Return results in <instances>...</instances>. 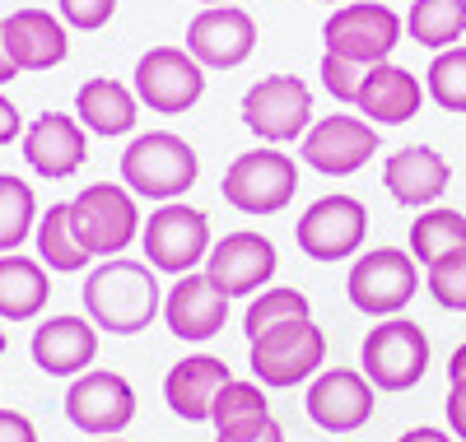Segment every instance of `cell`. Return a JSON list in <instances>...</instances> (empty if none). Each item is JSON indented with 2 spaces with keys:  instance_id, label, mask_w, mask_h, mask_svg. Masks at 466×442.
Masks as SVG:
<instances>
[{
  "instance_id": "1",
  "label": "cell",
  "mask_w": 466,
  "mask_h": 442,
  "mask_svg": "<svg viewBox=\"0 0 466 442\" xmlns=\"http://www.w3.org/2000/svg\"><path fill=\"white\" fill-rule=\"evenodd\" d=\"M85 316L107 336H140L164 316V289L149 261L107 256L85 275Z\"/></svg>"
},
{
  "instance_id": "2",
  "label": "cell",
  "mask_w": 466,
  "mask_h": 442,
  "mask_svg": "<svg viewBox=\"0 0 466 442\" xmlns=\"http://www.w3.org/2000/svg\"><path fill=\"white\" fill-rule=\"evenodd\" d=\"M201 177V158L177 131H145L122 149V186L136 200H182Z\"/></svg>"
},
{
  "instance_id": "3",
  "label": "cell",
  "mask_w": 466,
  "mask_h": 442,
  "mask_svg": "<svg viewBox=\"0 0 466 442\" xmlns=\"http://www.w3.org/2000/svg\"><path fill=\"white\" fill-rule=\"evenodd\" d=\"M327 364V331L318 326L313 316L285 321V326H270L266 336L248 340V368L261 387H299L313 382Z\"/></svg>"
},
{
  "instance_id": "4",
  "label": "cell",
  "mask_w": 466,
  "mask_h": 442,
  "mask_svg": "<svg viewBox=\"0 0 466 442\" xmlns=\"http://www.w3.org/2000/svg\"><path fill=\"white\" fill-rule=\"evenodd\" d=\"M360 373L373 391H410L430 373V336L410 316H382L360 345Z\"/></svg>"
},
{
  "instance_id": "5",
  "label": "cell",
  "mask_w": 466,
  "mask_h": 442,
  "mask_svg": "<svg viewBox=\"0 0 466 442\" xmlns=\"http://www.w3.org/2000/svg\"><path fill=\"white\" fill-rule=\"evenodd\" d=\"M210 219L206 210L187 206V200H168V206L149 210V219L140 224V247H145V261L164 275H191L201 270L206 256H210Z\"/></svg>"
},
{
  "instance_id": "6",
  "label": "cell",
  "mask_w": 466,
  "mask_h": 442,
  "mask_svg": "<svg viewBox=\"0 0 466 442\" xmlns=\"http://www.w3.org/2000/svg\"><path fill=\"white\" fill-rule=\"evenodd\" d=\"M401 33H406V19L392 5H382V0H345L322 24V43L331 56H345L355 65H378V61H392Z\"/></svg>"
},
{
  "instance_id": "7",
  "label": "cell",
  "mask_w": 466,
  "mask_h": 442,
  "mask_svg": "<svg viewBox=\"0 0 466 442\" xmlns=\"http://www.w3.org/2000/svg\"><path fill=\"white\" fill-rule=\"evenodd\" d=\"M420 289V261L401 247H369L345 275V298L364 316H401Z\"/></svg>"
},
{
  "instance_id": "8",
  "label": "cell",
  "mask_w": 466,
  "mask_h": 442,
  "mask_svg": "<svg viewBox=\"0 0 466 442\" xmlns=\"http://www.w3.org/2000/svg\"><path fill=\"white\" fill-rule=\"evenodd\" d=\"M219 191L238 215H280L299 191V164L285 149H243L224 168Z\"/></svg>"
},
{
  "instance_id": "9",
  "label": "cell",
  "mask_w": 466,
  "mask_h": 442,
  "mask_svg": "<svg viewBox=\"0 0 466 442\" xmlns=\"http://www.w3.org/2000/svg\"><path fill=\"white\" fill-rule=\"evenodd\" d=\"M70 224L80 233L85 252L98 261L107 256H122L136 237H140V206L127 186H112V182H94L80 196L70 200Z\"/></svg>"
},
{
  "instance_id": "10",
  "label": "cell",
  "mask_w": 466,
  "mask_h": 442,
  "mask_svg": "<svg viewBox=\"0 0 466 442\" xmlns=\"http://www.w3.org/2000/svg\"><path fill=\"white\" fill-rule=\"evenodd\" d=\"M238 112L261 145H299L313 126V89L299 75H261Z\"/></svg>"
},
{
  "instance_id": "11",
  "label": "cell",
  "mask_w": 466,
  "mask_h": 442,
  "mask_svg": "<svg viewBox=\"0 0 466 442\" xmlns=\"http://www.w3.org/2000/svg\"><path fill=\"white\" fill-rule=\"evenodd\" d=\"M369 237V210L355 196H318L294 224V243L308 261H350L364 252Z\"/></svg>"
},
{
  "instance_id": "12",
  "label": "cell",
  "mask_w": 466,
  "mask_h": 442,
  "mask_svg": "<svg viewBox=\"0 0 466 442\" xmlns=\"http://www.w3.org/2000/svg\"><path fill=\"white\" fill-rule=\"evenodd\" d=\"M131 89H136L140 107L164 112V116H182L206 98V65L187 47H149L136 61Z\"/></svg>"
},
{
  "instance_id": "13",
  "label": "cell",
  "mask_w": 466,
  "mask_h": 442,
  "mask_svg": "<svg viewBox=\"0 0 466 442\" xmlns=\"http://www.w3.org/2000/svg\"><path fill=\"white\" fill-rule=\"evenodd\" d=\"M378 149H382L378 126L364 122V116H355V112L318 116V122L308 126V136L299 140V158L313 173H322V177H350V173H360Z\"/></svg>"
},
{
  "instance_id": "14",
  "label": "cell",
  "mask_w": 466,
  "mask_h": 442,
  "mask_svg": "<svg viewBox=\"0 0 466 442\" xmlns=\"http://www.w3.org/2000/svg\"><path fill=\"white\" fill-rule=\"evenodd\" d=\"M61 406H66V419L80 433L122 437V428L136 419V387L112 368H89L80 377H70Z\"/></svg>"
},
{
  "instance_id": "15",
  "label": "cell",
  "mask_w": 466,
  "mask_h": 442,
  "mask_svg": "<svg viewBox=\"0 0 466 442\" xmlns=\"http://www.w3.org/2000/svg\"><path fill=\"white\" fill-rule=\"evenodd\" d=\"M280 256H276V243L257 228H233L224 233L219 243H210V256H206V275L210 285L224 289L228 298H248V294H261L276 275Z\"/></svg>"
},
{
  "instance_id": "16",
  "label": "cell",
  "mask_w": 466,
  "mask_h": 442,
  "mask_svg": "<svg viewBox=\"0 0 466 442\" xmlns=\"http://www.w3.org/2000/svg\"><path fill=\"white\" fill-rule=\"evenodd\" d=\"M19 145H24V164L43 182L75 177V168H85V158H89V131L70 112H37L24 126Z\"/></svg>"
},
{
  "instance_id": "17",
  "label": "cell",
  "mask_w": 466,
  "mask_h": 442,
  "mask_svg": "<svg viewBox=\"0 0 466 442\" xmlns=\"http://www.w3.org/2000/svg\"><path fill=\"white\" fill-rule=\"evenodd\" d=\"M187 52L206 70H238L257 52V19L243 5H206L187 24Z\"/></svg>"
},
{
  "instance_id": "18",
  "label": "cell",
  "mask_w": 466,
  "mask_h": 442,
  "mask_svg": "<svg viewBox=\"0 0 466 442\" xmlns=\"http://www.w3.org/2000/svg\"><path fill=\"white\" fill-rule=\"evenodd\" d=\"M303 410L327 433H355L373 419V382L355 368H327L308 382Z\"/></svg>"
},
{
  "instance_id": "19",
  "label": "cell",
  "mask_w": 466,
  "mask_h": 442,
  "mask_svg": "<svg viewBox=\"0 0 466 442\" xmlns=\"http://www.w3.org/2000/svg\"><path fill=\"white\" fill-rule=\"evenodd\" d=\"M28 354L47 377H80L98 358V326L89 316H75V312L47 316V321H37Z\"/></svg>"
},
{
  "instance_id": "20",
  "label": "cell",
  "mask_w": 466,
  "mask_h": 442,
  "mask_svg": "<svg viewBox=\"0 0 466 442\" xmlns=\"http://www.w3.org/2000/svg\"><path fill=\"white\" fill-rule=\"evenodd\" d=\"M228 321V294L210 285L206 270H191V275H177L173 289L164 294V326L177 336V340H215Z\"/></svg>"
},
{
  "instance_id": "21",
  "label": "cell",
  "mask_w": 466,
  "mask_h": 442,
  "mask_svg": "<svg viewBox=\"0 0 466 442\" xmlns=\"http://www.w3.org/2000/svg\"><path fill=\"white\" fill-rule=\"evenodd\" d=\"M448 182H452V164L430 145H406L397 154H387V164H382L387 196H392L397 206H406V210L439 206V196L448 191Z\"/></svg>"
},
{
  "instance_id": "22",
  "label": "cell",
  "mask_w": 466,
  "mask_h": 442,
  "mask_svg": "<svg viewBox=\"0 0 466 442\" xmlns=\"http://www.w3.org/2000/svg\"><path fill=\"white\" fill-rule=\"evenodd\" d=\"M420 103H424V79L397 61H378L364 70L355 112L373 126H406L410 116H420Z\"/></svg>"
},
{
  "instance_id": "23",
  "label": "cell",
  "mask_w": 466,
  "mask_h": 442,
  "mask_svg": "<svg viewBox=\"0 0 466 442\" xmlns=\"http://www.w3.org/2000/svg\"><path fill=\"white\" fill-rule=\"evenodd\" d=\"M5 43L19 70H52L70 56V28L52 10H15L5 15Z\"/></svg>"
},
{
  "instance_id": "24",
  "label": "cell",
  "mask_w": 466,
  "mask_h": 442,
  "mask_svg": "<svg viewBox=\"0 0 466 442\" xmlns=\"http://www.w3.org/2000/svg\"><path fill=\"white\" fill-rule=\"evenodd\" d=\"M224 382H228V364H224V358H215V354H187L164 377V400H168V410L177 419L201 424V419H210V406H215V396H219Z\"/></svg>"
},
{
  "instance_id": "25",
  "label": "cell",
  "mask_w": 466,
  "mask_h": 442,
  "mask_svg": "<svg viewBox=\"0 0 466 442\" xmlns=\"http://www.w3.org/2000/svg\"><path fill=\"white\" fill-rule=\"evenodd\" d=\"M75 116H80V126L94 131V136H131L136 131V116H140V98L136 89H127L122 79L112 75H94L80 85L75 94Z\"/></svg>"
},
{
  "instance_id": "26",
  "label": "cell",
  "mask_w": 466,
  "mask_h": 442,
  "mask_svg": "<svg viewBox=\"0 0 466 442\" xmlns=\"http://www.w3.org/2000/svg\"><path fill=\"white\" fill-rule=\"evenodd\" d=\"M270 419V400H266V387L252 377H228L210 406V424H215V442H243V437H257Z\"/></svg>"
},
{
  "instance_id": "27",
  "label": "cell",
  "mask_w": 466,
  "mask_h": 442,
  "mask_svg": "<svg viewBox=\"0 0 466 442\" xmlns=\"http://www.w3.org/2000/svg\"><path fill=\"white\" fill-rule=\"evenodd\" d=\"M52 298L47 266L24 252L0 256V321H33Z\"/></svg>"
},
{
  "instance_id": "28",
  "label": "cell",
  "mask_w": 466,
  "mask_h": 442,
  "mask_svg": "<svg viewBox=\"0 0 466 442\" xmlns=\"http://www.w3.org/2000/svg\"><path fill=\"white\" fill-rule=\"evenodd\" d=\"M33 233H37V261H43L47 270L75 275V270H85V266L94 261V256L85 252V243H80V233H75V224H70V200H56V206H47Z\"/></svg>"
},
{
  "instance_id": "29",
  "label": "cell",
  "mask_w": 466,
  "mask_h": 442,
  "mask_svg": "<svg viewBox=\"0 0 466 442\" xmlns=\"http://www.w3.org/2000/svg\"><path fill=\"white\" fill-rule=\"evenodd\" d=\"M406 33H410V43L430 47V52L457 47L466 37V0H410Z\"/></svg>"
},
{
  "instance_id": "30",
  "label": "cell",
  "mask_w": 466,
  "mask_h": 442,
  "mask_svg": "<svg viewBox=\"0 0 466 442\" xmlns=\"http://www.w3.org/2000/svg\"><path fill=\"white\" fill-rule=\"evenodd\" d=\"M461 247H466V215L461 210L430 206V210L415 215V224H410V256L420 266H434V261H443L448 252H461Z\"/></svg>"
},
{
  "instance_id": "31",
  "label": "cell",
  "mask_w": 466,
  "mask_h": 442,
  "mask_svg": "<svg viewBox=\"0 0 466 442\" xmlns=\"http://www.w3.org/2000/svg\"><path fill=\"white\" fill-rule=\"evenodd\" d=\"M37 228V200L33 186L15 173H0V256L19 252Z\"/></svg>"
},
{
  "instance_id": "32",
  "label": "cell",
  "mask_w": 466,
  "mask_h": 442,
  "mask_svg": "<svg viewBox=\"0 0 466 442\" xmlns=\"http://www.w3.org/2000/svg\"><path fill=\"white\" fill-rule=\"evenodd\" d=\"M299 316H313V303H308L303 289H285V285L280 289H261L248 303V312H243V336L257 340L270 326H285V321H299Z\"/></svg>"
},
{
  "instance_id": "33",
  "label": "cell",
  "mask_w": 466,
  "mask_h": 442,
  "mask_svg": "<svg viewBox=\"0 0 466 442\" xmlns=\"http://www.w3.org/2000/svg\"><path fill=\"white\" fill-rule=\"evenodd\" d=\"M424 94H430L443 112H466V47L434 52L430 70H424Z\"/></svg>"
},
{
  "instance_id": "34",
  "label": "cell",
  "mask_w": 466,
  "mask_h": 442,
  "mask_svg": "<svg viewBox=\"0 0 466 442\" xmlns=\"http://www.w3.org/2000/svg\"><path fill=\"white\" fill-rule=\"evenodd\" d=\"M424 289L443 312H466V247L424 266Z\"/></svg>"
},
{
  "instance_id": "35",
  "label": "cell",
  "mask_w": 466,
  "mask_h": 442,
  "mask_svg": "<svg viewBox=\"0 0 466 442\" xmlns=\"http://www.w3.org/2000/svg\"><path fill=\"white\" fill-rule=\"evenodd\" d=\"M364 70H369V65H355V61L331 56V52H322V65H318V75H322V89H327L336 103H350V107H355V98H360Z\"/></svg>"
},
{
  "instance_id": "36",
  "label": "cell",
  "mask_w": 466,
  "mask_h": 442,
  "mask_svg": "<svg viewBox=\"0 0 466 442\" xmlns=\"http://www.w3.org/2000/svg\"><path fill=\"white\" fill-rule=\"evenodd\" d=\"M56 15L75 33H98L103 24H112L116 0H56Z\"/></svg>"
},
{
  "instance_id": "37",
  "label": "cell",
  "mask_w": 466,
  "mask_h": 442,
  "mask_svg": "<svg viewBox=\"0 0 466 442\" xmlns=\"http://www.w3.org/2000/svg\"><path fill=\"white\" fill-rule=\"evenodd\" d=\"M448 433L466 442V382H448Z\"/></svg>"
},
{
  "instance_id": "38",
  "label": "cell",
  "mask_w": 466,
  "mask_h": 442,
  "mask_svg": "<svg viewBox=\"0 0 466 442\" xmlns=\"http://www.w3.org/2000/svg\"><path fill=\"white\" fill-rule=\"evenodd\" d=\"M0 442H37V428L19 410H0Z\"/></svg>"
},
{
  "instance_id": "39",
  "label": "cell",
  "mask_w": 466,
  "mask_h": 442,
  "mask_svg": "<svg viewBox=\"0 0 466 442\" xmlns=\"http://www.w3.org/2000/svg\"><path fill=\"white\" fill-rule=\"evenodd\" d=\"M19 136H24V112H19V103H10L0 94V145H10Z\"/></svg>"
},
{
  "instance_id": "40",
  "label": "cell",
  "mask_w": 466,
  "mask_h": 442,
  "mask_svg": "<svg viewBox=\"0 0 466 442\" xmlns=\"http://www.w3.org/2000/svg\"><path fill=\"white\" fill-rule=\"evenodd\" d=\"M397 442H457L448 428H434V424H420V428H406Z\"/></svg>"
},
{
  "instance_id": "41",
  "label": "cell",
  "mask_w": 466,
  "mask_h": 442,
  "mask_svg": "<svg viewBox=\"0 0 466 442\" xmlns=\"http://www.w3.org/2000/svg\"><path fill=\"white\" fill-rule=\"evenodd\" d=\"M24 70L15 65V56H10V43H5V19H0V85H10V79H19Z\"/></svg>"
},
{
  "instance_id": "42",
  "label": "cell",
  "mask_w": 466,
  "mask_h": 442,
  "mask_svg": "<svg viewBox=\"0 0 466 442\" xmlns=\"http://www.w3.org/2000/svg\"><path fill=\"white\" fill-rule=\"evenodd\" d=\"M448 382H466V340L452 349V358H448Z\"/></svg>"
},
{
  "instance_id": "43",
  "label": "cell",
  "mask_w": 466,
  "mask_h": 442,
  "mask_svg": "<svg viewBox=\"0 0 466 442\" xmlns=\"http://www.w3.org/2000/svg\"><path fill=\"white\" fill-rule=\"evenodd\" d=\"M243 442H285V428H280L276 419H270V424H266L257 437H243Z\"/></svg>"
},
{
  "instance_id": "44",
  "label": "cell",
  "mask_w": 466,
  "mask_h": 442,
  "mask_svg": "<svg viewBox=\"0 0 466 442\" xmlns=\"http://www.w3.org/2000/svg\"><path fill=\"white\" fill-rule=\"evenodd\" d=\"M197 5L206 10V5H233V0H197Z\"/></svg>"
},
{
  "instance_id": "45",
  "label": "cell",
  "mask_w": 466,
  "mask_h": 442,
  "mask_svg": "<svg viewBox=\"0 0 466 442\" xmlns=\"http://www.w3.org/2000/svg\"><path fill=\"white\" fill-rule=\"evenodd\" d=\"M5 345H10V336H5V326H0V354H5Z\"/></svg>"
},
{
  "instance_id": "46",
  "label": "cell",
  "mask_w": 466,
  "mask_h": 442,
  "mask_svg": "<svg viewBox=\"0 0 466 442\" xmlns=\"http://www.w3.org/2000/svg\"><path fill=\"white\" fill-rule=\"evenodd\" d=\"M94 442H127V437H94Z\"/></svg>"
},
{
  "instance_id": "47",
  "label": "cell",
  "mask_w": 466,
  "mask_h": 442,
  "mask_svg": "<svg viewBox=\"0 0 466 442\" xmlns=\"http://www.w3.org/2000/svg\"><path fill=\"white\" fill-rule=\"evenodd\" d=\"M322 5H340V0H322Z\"/></svg>"
}]
</instances>
